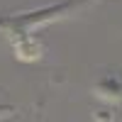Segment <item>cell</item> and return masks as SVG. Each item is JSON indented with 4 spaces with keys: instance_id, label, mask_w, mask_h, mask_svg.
<instances>
[{
    "instance_id": "cell-4",
    "label": "cell",
    "mask_w": 122,
    "mask_h": 122,
    "mask_svg": "<svg viewBox=\"0 0 122 122\" xmlns=\"http://www.w3.org/2000/svg\"><path fill=\"white\" fill-rule=\"evenodd\" d=\"M93 120H95V122H112L115 115H112V110L103 107V110H95V112H93Z\"/></svg>"
},
{
    "instance_id": "cell-5",
    "label": "cell",
    "mask_w": 122,
    "mask_h": 122,
    "mask_svg": "<svg viewBox=\"0 0 122 122\" xmlns=\"http://www.w3.org/2000/svg\"><path fill=\"white\" fill-rule=\"evenodd\" d=\"M12 110H15V107H10V105H0V117H7V115H12Z\"/></svg>"
},
{
    "instance_id": "cell-2",
    "label": "cell",
    "mask_w": 122,
    "mask_h": 122,
    "mask_svg": "<svg viewBox=\"0 0 122 122\" xmlns=\"http://www.w3.org/2000/svg\"><path fill=\"white\" fill-rule=\"evenodd\" d=\"M95 93L107 100H122V78H117L115 73H105L95 83Z\"/></svg>"
},
{
    "instance_id": "cell-1",
    "label": "cell",
    "mask_w": 122,
    "mask_h": 122,
    "mask_svg": "<svg viewBox=\"0 0 122 122\" xmlns=\"http://www.w3.org/2000/svg\"><path fill=\"white\" fill-rule=\"evenodd\" d=\"M83 3L86 0H61V3H54L42 10H29V12H20V15H0V34H5L10 39L34 37L39 27L66 17L68 12L78 10Z\"/></svg>"
},
{
    "instance_id": "cell-3",
    "label": "cell",
    "mask_w": 122,
    "mask_h": 122,
    "mask_svg": "<svg viewBox=\"0 0 122 122\" xmlns=\"http://www.w3.org/2000/svg\"><path fill=\"white\" fill-rule=\"evenodd\" d=\"M15 54H17V59H22V61H37L39 56H42V44H39L34 37L15 39Z\"/></svg>"
}]
</instances>
